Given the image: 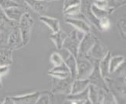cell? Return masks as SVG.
I'll return each mask as SVG.
<instances>
[{"label": "cell", "mask_w": 126, "mask_h": 104, "mask_svg": "<svg viewBox=\"0 0 126 104\" xmlns=\"http://www.w3.org/2000/svg\"><path fill=\"white\" fill-rule=\"evenodd\" d=\"M107 89L117 98L121 99V102L125 103V77H107L104 78Z\"/></svg>", "instance_id": "cell-1"}, {"label": "cell", "mask_w": 126, "mask_h": 104, "mask_svg": "<svg viewBox=\"0 0 126 104\" xmlns=\"http://www.w3.org/2000/svg\"><path fill=\"white\" fill-rule=\"evenodd\" d=\"M17 25H18L21 37H22L23 45L25 46L28 44L30 41L32 30L34 25V19L32 18L31 14L25 12L20 17Z\"/></svg>", "instance_id": "cell-2"}, {"label": "cell", "mask_w": 126, "mask_h": 104, "mask_svg": "<svg viewBox=\"0 0 126 104\" xmlns=\"http://www.w3.org/2000/svg\"><path fill=\"white\" fill-rule=\"evenodd\" d=\"M83 32L74 29L71 32L67 34V38H65L63 44V48L67 49L71 54L77 57L79 54V47L80 44V41L84 35Z\"/></svg>", "instance_id": "cell-3"}, {"label": "cell", "mask_w": 126, "mask_h": 104, "mask_svg": "<svg viewBox=\"0 0 126 104\" xmlns=\"http://www.w3.org/2000/svg\"><path fill=\"white\" fill-rule=\"evenodd\" d=\"M77 63V74L76 78L86 79L93 72L94 63L86 56H78L76 57Z\"/></svg>", "instance_id": "cell-4"}, {"label": "cell", "mask_w": 126, "mask_h": 104, "mask_svg": "<svg viewBox=\"0 0 126 104\" xmlns=\"http://www.w3.org/2000/svg\"><path fill=\"white\" fill-rule=\"evenodd\" d=\"M52 88L51 92L53 94H71V85L74 78L70 76L67 78L59 79L52 77Z\"/></svg>", "instance_id": "cell-5"}, {"label": "cell", "mask_w": 126, "mask_h": 104, "mask_svg": "<svg viewBox=\"0 0 126 104\" xmlns=\"http://www.w3.org/2000/svg\"><path fill=\"white\" fill-rule=\"evenodd\" d=\"M108 52L109 50L107 49V46L100 40L96 38L92 48L90 49L85 56L92 62H99L107 55Z\"/></svg>", "instance_id": "cell-6"}, {"label": "cell", "mask_w": 126, "mask_h": 104, "mask_svg": "<svg viewBox=\"0 0 126 104\" xmlns=\"http://www.w3.org/2000/svg\"><path fill=\"white\" fill-rule=\"evenodd\" d=\"M7 48L12 49L13 51L16 49H19L24 47L22 37L20 32V30L18 28V25L16 24L12 28L11 31L9 34V36L7 38L6 42Z\"/></svg>", "instance_id": "cell-7"}, {"label": "cell", "mask_w": 126, "mask_h": 104, "mask_svg": "<svg viewBox=\"0 0 126 104\" xmlns=\"http://www.w3.org/2000/svg\"><path fill=\"white\" fill-rule=\"evenodd\" d=\"M41 92H34L16 96H6L2 103H36Z\"/></svg>", "instance_id": "cell-8"}, {"label": "cell", "mask_w": 126, "mask_h": 104, "mask_svg": "<svg viewBox=\"0 0 126 104\" xmlns=\"http://www.w3.org/2000/svg\"><path fill=\"white\" fill-rule=\"evenodd\" d=\"M96 37L92 34V32L85 33L81 40L80 41V44L79 47V54L78 56H85L88 52L92 48V46L96 40Z\"/></svg>", "instance_id": "cell-9"}, {"label": "cell", "mask_w": 126, "mask_h": 104, "mask_svg": "<svg viewBox=\"0 0 126 104\" xmlns=\"http://www.w3.org/2000/svg\"><path fill=\"white\" fill-rule=\"evenodd\" d=\"M88 89H89V99L91 103H103L106 91L108 89L99 88L98 86L93 84L89 85Z\"/></svg>", "instance_id": "cell-10"}, {"label": "cell", "mask_w": 126, "mask_h": 104, "mask_svg": "<svg viewBox=\"0 0 126 104\" xmlns=\"http://www.w3.org/2000/svg\"><path fill=\"white\" fill-rule=\"evenodd\" d=\"M66 23L71 25L72 27L75 28L76 30L83 33H88L92 31L90 24L88 23L83 19L75 18V17H67L65 19Z\"/></svg>", "instance_id": "cell-11"}, {"label": "cell", "mask_w": 126, "mask_h": 104, "mask_svg": "<svg viewBox=\"0 0 126 104\" xmlns=\"http://www.w3.org/2000/svg\"><path fill=\"white\" fill-rule=\"evenodd\" d=\"M30 8L40 16L45 15L49 7V2L45 0H24Z\"/></svg>", "instance_id": "cell-12"}, {"label": "cell", "mask_w": 126, "mask_h": 104, "mask_svg": "<svg viewBox=\"0 0 126 104\" xmlns=\"http://www.w3.org/2000/svg\"><path fill=\"white\" fill-rule=\"evenodd\" d=\"M66 100L73 104L78 103H91L89 99V89H85L84 91L76 94L67 95Z\"/></svg>", "instance_id": "cell-13"}, {"label": "cell", "mask_w": 126, "mask_h": 104, "mask_svg": "<svg viewBox=\"0 0 126 104\" xmlns=\"http://www.w3.org/2000/svg\"><path fill=\"white\" fill-rule=\"evenodd\" d=\"M4 11H5V14L8 18L16 23L19 22L20 17L25 13L24 10L20 6L9 8L6 10H4Z\"/></svg>", "instance_id": "cell-14"}, {"label": "cell", "mask_w": 126, "mask_h": 104, "mask_svg": "<svg viewBox=\"0 0 126 104\" xmlns=\"http://www.w3.org/2000/svg\"><path fill=\"white\" fill-rule=\"evenodd\" d=\"M39 20L43 24H45L51 30V31L53 33H55L58 31L59 30H60V24L58 19L54 18V17L42 15L39 16Z\"/></svg>", "instance_id": "cell-15"}, {"label": "cell", "mask_w": 126, "mask_h": 104, "mask_svg": "<svg viewBox=\"0 0 126 104\" xmlns=\"http://www.w3.org/2000/svg\"><path fill=\"white\" fill-rule=\"evenodd\" d=\"M111 57V53L109 51L107 53V55L104 57L99 61L98 67L99 70L100 72L101 76L105 78L107 77H110V72H109V64H110V59Z\"/></svg>", "instance_id": "cell-16"}, {"label": "cell", "mask_w": 126, "mask_h": 104, "mask_svg": "<svg viewBox=\"0 0 126 104\" xmlns=\"http://www.w3.org/2000/svg\"><path fill=\"white\" fill-rule=\"evenodd\" d=\"M89 85V81L88 78L86 79H74L71 85V94H76L84 91L85 89L88 88Z\"/></svg>", "instance_id": "cell-17"}, {"label": "cell", "mask_w": 126, "mask_h": 104, "mask_svg": "<svg viewBox=\"0 0 126 104\" xmlns=\"http://www.w3.org/2000/svg\"><path fill=\"white\" fill-rule=\"evenodd\" d=\"M67 34L66 32H64L63 30L60 29L58 31L52 34L49 38L51 41L54 43V45L56 47L57 50H59L63 47V42L65 40V38H67Z\"/></svg>", "instance_id": "cell-18"}, {"label": "cell", "mask_w": 126, "mask_h": 104, "mask_svg": "<svg viewBox=\"0 0 126 104\" xmlns=\"http://www.w3.org/2000/svg\"><path fill=\"white\" fill-rule=\"evenodd\" d=\"M13 63V50L9 48L0 49V66Z\"/></svg>", "instance_id": "cell-19"}, {"label": "cell", "mask_w": 126, "mask_h": 104, "mask_svg": "<svg viewBox=\"0 0 126 104\" xmlns=\"http://www.w3.org/2000/svg\"><path fill=\"white\" fill-rule=\"evenodd\" d=\"M114 10L115 8L114 7L110 8V10H102V9L96 7L93 3L91 6V11H92L94 16L98 20L103 18V17H108Z\"/></svg>", "instance_id": "cell-20"}, {"label": "cell", "mask_w": 126, "mask_h": 104, "mask_svg": "<svg viewBox=\"0 0 126 104\" xmlns=\"http://www.w3.org/2000/svg\"><path fill=\"white\" fill-rule=\"evenodd\" d=\"M125 61V58L123 56L116 55L114 56H111L110 59V64H109V72L110 75L112 74L114 71L118 68L120 65Z\"/></svg>", "instance_id": "cell-21"}, {"label": "cell", "mask_w": 126, "mask_h": 104, "mask_svg": "<svg viewBox=\"0 0 126 104\" xmlns=\"http://www.w3.org/2000/svg\"><path fill=\"white\" fill-rule=\"evenodd\" d=\"M53 103V98L52 96V92L44 91L41 92L40 96L37 99L36 103Z\"/></svg>", "instance_id": "cell-22"}, {"label": "cell", "mask_w": 126, "mask_h": 104, "mask_svg": "<svg viewBox=\"0 0 126 104\" xmlns=\"http://www.w3.org/2000/svg\"><path fill=\"white\" fill-rule=\"evenodd\" d=\"M81 13V6L76 5L67 9L66 10L63 11V14L67 17H75Z\"/></svg>", "instance_id": "cell-23"}, {"label": "cell", "mask_w": 126, "mask_h": 104, "mask_svg": "<svg viewBox=\"0 0 126 104\" xmlns=\"http://www.w3.org/2000/svg\"><path fill=\"white\" fill-rule=\"evenodd\" d=\"M49 60H50L51 63L53 65V67L58 66V65H60L64 63L62 56H60V54L58 53V52H55V53H52L49 57Z\"/></svg>", "instance_id": "cell-24"}, {"label": "cell", "mask_w": 126, "mask_h": 104, "mask_svg": "<svg viewBox=\"0 0 126 104\" xmlns=\"http://www.w3.org/2000/svg\"><path fill=\"white\" fill-rule=\"evenodd\" d=\"M110 28V21L108 17H103L99 20V30L101 31H105Z\"/></svg>", "instance_id": "cell-25"}, {"label": "cell", "mask_w": 126, "mask_h": 104, "mask_svg": "<svg viewBox=\"0 0 126 104\" xmlns=\"http://www.w3.org/2000/svg\"><path fill=\"white\" fill-rule=\"evenodd\" d=\"M48 74L51 76L52 77H56L59 79H63L71 76V74L69 72H64V71H49Z\"/></svg>", "instance_id": "cell-26"}, {"label": "cell", "mask_w": 126, "mask_h": 104, "mask_svg": "<svg viewBox=\"0 0 126 104\" xmlns=\"http://www.w3.org/2000/svg\"><path fill=\"white\" fill-rule=\"evenodd\" d=\"M117 26H118V31L120 33L121 37L125 39V18L124 17H121L118 20V23H117Z\"/></svg>", "instance_id": "cell-27"}, {"label": "cell", "mask_w": 126, "mask_h": 104, "mask_svg": "<svg viewBox=\"0 0 126 104\" xmlns=\"http://www.w3.org/2000/svg\"><path fill=\"white\" fill-rule=\"evenodd\" d=\"M0 6H1L3 10H6V9L14 7V6H20V4L14 0H0Z\"/></svg>", "instance_id": "cell-28"}, {"label": "cell", "mask_w": 126, "mask_h": 104, "mask_svg": "<svg viewBox=\"0 0 126 104\" xmlns=\"http://www.w3.org/2000/svg\"><path fill=\"white\" fill-rule=\"evenodd\" d=\"M93 4L96 7L102 9V10H110V8H112L110 6V3L107 0H94Z\"/></svg>", "instance_id": "cell-29"}, {"label": "cell", "mask_w": 126, "mask_h": 104, "mask_svg": "<svg viewBox=\"0 0 126 104\" xmlns=\"http://www.w3.org/2000/svg\"><path fill=\"white\" fill-rule=\"evenodd\" d=\"M0 23H6V24L13 25V26L18 24V23H16L14 21H12L9 19L5 14V11H4V10L1 6H0Z\"/></svg>", "instance_id": "cell-30"}, {"label": "cell", "mask_w": 126, "mask_h": 104, "mask_svg": "<svg viewBox=\"0 0 126 104\" xmlns=\"http://www.w3.org/2000/svg\"><path fill=\"white\" fill-rule=\"evenodd\" d=\"M103 103H118V102H117L114 95H113L109 90H107Z\"/></svg>", "instance_id": "cell-31"}, {"label": "cell", "mask_w": 126, "mask_h": 104, "mask_svg": "<svg viewBox=\"0 0 126 104\" xmlns=\"http://www.w3.org/2000/svg\"><path fill=\"white\" fill-rule=\"evenodd\" d=\"M80 3H81V0H64L63 5V11L66 10L67 9L71 6L79 5Z\"/></svg>", "instance_id": "cell-32"}, {"label": "cell", "mask_w": 126, "mask_h": 104, "mask_svg": "<svg viewBox=\"0 0 126 104\" xmlns=\"http://www.w3.org/2000/svg\"><path fill=\"white\" fill-rule=\"evenodd\" d=\"M50 71H64V72H69V73H70V71H69L68 68L67 67V65L65 64V63L60 64V65H58V66L53 67Z\"/></svg>", "instance_id": "cell-33"}, {"label": "cell", "mask_w": 126, "mask_h": 104, "mask_svg": "<svg viewBox=\"0 0 126 104\" xmlns=\"http://www.w3.org/2000/svg\"><path fill=\"white\" fill-rule=\"evenodd\" d=\"M10 66L9 65H3V66H0V76L3 77L6 76L8 72L10 71Z\"/></svg>", "instance_id": "cell-34"}, {"label": "cell", "mask_w": 126, "mask_h": 104, "mask_svg": "<svg viewBox=\"0 0 126 104\" xmlns=\"http://www.w3.org/2000/svg\"><path fill=\"white\" fill-rule=\"evenodd\" d=\"M2 87V77L0 76V88Z\"/></svg>", "instance_id": "cell-35"}, {"label": "cell", "mask_w": 126, "mask_h": 104, "mask_svg": "<svg viewBox=\"0 0 126 104\" xmlns=\"http://www.w3.org/2000/svg\"><path fill=\"white\" fill-rule=\"evenodd\" d=\"M45 1H46V2H51V1H54V0H45Z\"/></svg>", "instance_id": "cell-36"}]
</instances>
